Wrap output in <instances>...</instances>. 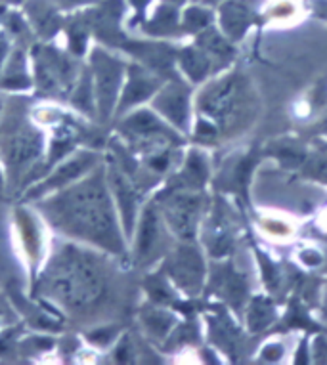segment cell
Instances as JSON below:
<instances>
[{"mask_svg":"<svg viewBox=\"0 0 327 365\" xmlns=\"http://www.w3.org/2000/svg\"><path fill=\"white\" fill-rule=\"evenodd\" d=\"M149 92V86L146 81H136V78H132L131 86H129V90H126V103H131L132 100H140V98H144L146 94Z\"/></svg>","mask_w":327,"mask_h":365,"instance_id":"cell-6","label":"cell"},{"mask_svg":"<svg viewBox=\"0 0 327 365\" xmlns=\"http://www.w3.org/2000/svg\"><path fill=\"white\" fill-rule=\"evenodd\" d=\"M64 226L71 227L83 237L94 240L106 247L119 249V237L115 230L109 199L100 182H86L73 190L60 207Z\"/></svg>","mask_w":327,"mask_h":365,"instance_id":"cell-1","label":"cell"},{"mask_svg":"<svg viewBox=\"0 0 327 365\" xmlns=\"http://www.w3.org/2000/svg\"><path fill=\"white\" fill-rule=\"evenodd\" d=\"M48 285L66 304L81 308L100 297L101 276L89 257L67 251L52 264L48 274Z\"/></svg>","mask_w":327,"mask_h":365,"instance_id":"cell-2","label":"cell"},{"mask_svg":"<svg viewBox=\"0 0 327 365\" xmlns=\"http://www.w3.org/2000/svg\"><path fill=\"white\" fill-rule=\"evenodd\" d=\"M39 150H41L39 140L33 138L31 134H19L10 145V159L16 165H24V163H29L31 159H35L39 155Z\"/></svg>","mask_w":327,"mask_h":365,"instance_id":"cell-4","label":"cell"},{"mask_svg":"<svg viewBox=\"0 0 327 365\" xmlns=\"http://www.w3.org/2000/svg\"><path fill=\"white\" fill-rule=\"evenodd\" d=\"M98 71H96V78H98V96H100L101 108L109 109L111 102H114L115 92L119 86V67L106 60L104 63H98Z\"/></svg>","mask_w":327,"mask_h":365,"instance_id":"cell-3","label":"cell"},{"mask_svg":"<svg viewBox=\"0 0 327 365\" xmlns=\"http://www.w3.org/2000/svg\"><path fill=\"white\" fill-rule=\"evenodd\" d=\"M155 234H157L155 216L146 215V220L142 222V232H140V252H148L151 249L155 241Z\"/></svg>","mask_w":327,"mask_h":365,"instance_id":"cell-5","label":"cell"}]
</instances>
